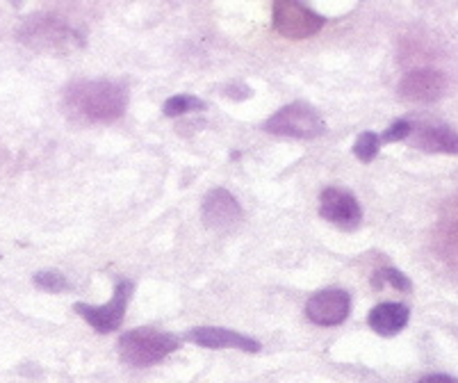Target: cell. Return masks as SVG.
Masks as SVG:
<instances>
[{"label": "cell", "mask_w": 458, "mask_h": 383, "mask_svg": "<svg viewBox=\"0 0 458 383\" xmlns=\"http://www.w3.org/2000/svg\"><path fill=\"white\" fill-rule=\"evenodd\" d=\"M411 132H413V126H411V123H408V122H394L393 126L388 128V131L383 132L381 140L383 141H402V140H406Z\"/></svg>", "instance_id": "18"}, {"label": "cell", "mask_w": 458, "mask_h": 383, "mask_svg": "<svg viewBox=\"0 0 458 383\" xmlns=\"http://www.w3.org/2000/svg\"><path fill=\"white\" fill-rule=\"evenodd\" d=\"M262 128L272 135L294 137V140H318L327 132V122H324L319 112L308 103H290L274 112Z\"/></svg>", "instance_id": "4"}, {"label": "cell", "mask_w": 458, "mask_h": 383, "mask_svg": "<svg viewBox=\"0 0 458 383\" xmlns=\"http://www.w3.org/2000/svg\"><path fill=\"white\" fill-rule=\"evenodd\" d=\"M378 151H381V137L377 135V132H360L356 140V144H353V153H356V157L360 162H372L374 157L378 156Z\"/></svg>", "instance_id": "15"}, {"label": "cell", "mask_w": 458, "mask_h": 383, "mask_svg": "<svg viewBox=\"0 0 458 383\" xmlns=\"http://www.w3.org/2000/svg\"><path fill=\"white\" fill-rule=\"evenodd\" d=\"M411 319V311L408 306L397 302L378 303L377 308H372V313L368 315V324L374 333L383 336V338H390V336H397L403 331V327Z\"/></svg>", "instance_id": "12"}, {"label": "cell", "mask_w": 458, "mask_h": 383, "mask_svg": "<svg viewBox=\"0 0 458 383\" xmlns=\"http://www.w3.org/2000/svg\"><path fill=\"white\" fill-rule=\"evenodd\" d=\"M135 285L131 281H119L114 285V294L103 306H89V303H76L73 311L98 333H112L123 324L128 303H131Z\"/></svg>", "instance_id": "6"}, {"label": "cell", "mask_w": 458, "mask_h": 383, "mask_svg": "<svg viewBox=\"0 0 458 383\" xmlns=\"http://www.w3.org/2000/svg\"><path fill=\"white\" fill-rule=\"evenodd\" d=\"M244 219V210L231 192L224 187L210 190L203 199V222L212 231H233Z\"/></svg>", "instance_id": "9"}, {"label": "cell", "mask_w": 458, "mask_h": 383, "mask_svg": "<svg viewBox=\"0 0 458 383\" xmlns=\"http://www.w3.org/2000/svg\"><path fill=\"white\" fill-rule=\"evenodd\" d=\"M274 30L290 41L310 39L324 28L327 19L297 0H276L272 7Z\"/></svg>", "instance_id": "5"}, {"label": "cell", "mask_w": 458, "mask_h": 383, "mask_svg": "<svg viewBox=\"0 0 458 383\" xmlns=\"http://www.w3.org/2000/svg\"><path fill=\"white\" fill-rule=\"evenodd\" d=\"M418 383H458V379L449 377V374H431V377L420 379Z\"/></svg>", "instance_id": "19"}, {"label": "cell", "mask_w": 458, "mask_h": 383, "mask_svg": "<svg viewBox=\"0 0 458 383\" xmlns=\"http://www.w3.org/2000/svg\"><path fill=\"white\" fill-rule=\"evenodd\" d=\"M187 340H191L199 347L206 349H240V352L258 353L260 352V343L244 333H237L233 328H222V327H199L191 328L187 333Z\"/></svg>", "instance_id": "11"}, {"label": "cell", "mask_w": 458, "mask_h": 383, "mask_svg": "<svg viewBox=\"0 0 458 383\" xmlns=\"http://www.w3.org/2000/svg\"><path fill=\"white\" fill-rule=\"evenodd\" d=\"M445 87H447V81H445L440 71L415 69L402 78V82H399V94L406 101L433 103L445 94Z\"/></svg>", "instance_id": "10"}, {"label": "cell", "mask_w": 458, "mask_h": 383, "mask_svg": "<svg viewBox=\"0 0 458 383\" xmlns=\"http://www.w3.org/2000/svg\"><path fill=\"white\" fill-rule=\"evenodd\" d=\"M64 107L81 122L110 123L126 115L128 91L114 81H78L66 87Z\"/></svg>", "instance_id": "1"}, {"label": "cell", "mask_w": 458, "mask_h": 383, "mask_svg": "<svg viewBox=\"0 0 458 383\" xmlns=\"http://www.w3.org/2000/svg\"><path fill=\"white\" fill-rule=\"evenodd\" d=\"M383 281L390 283L393 287H397L399 293H411V290H413V283H411V278L394 268H386V269H381V272H377V277H374V285L381 287Z\"/></svg>", "instance_id": "17"}, {"label": "cell", "mask_w": 458, "mask_h": 383, "mask_svg": "<svg viewBox=\"0 0 458 383\" xmlns=\"http://www.w3.org/2000/svg\"><path fill=\"white\" fill-rule=\"evenodd\" d=\"M201 110H206V101H201L199 96H191V94H176L172 96L165 106H162L165 116H182V115H190V112H201Z\"/></svg>", "instance_id": "14"}, {"label": "cell", "mask_w": 458, "mask_h": 383, "mask_svg": "<svg viewBox=\"0 0 458 383\" xmlns=\"http://www.w3.org/2000/svg\"><path fill=\"white\" fill-rule=\"evenodd\" d=\"M415 147L428 153H449L458 156V132L447 126H431L424 128L415 137Z\"/></svg>", "instance_id": "13"}, {"label": "cell", "mask_w": 458, "mask_h": 383, "mask_svg": "<svg viewBox=\"0 0 458 383\" xmlns=\"http://www.w3.org/2000/svg\"><path fill=\"white\" fill-rule=\"evenodd\" d=\"M178 347H181V340L176 336L148 327L132 328V331L123 333L122 340H119L122 358L135 368H151V365L165 361Z\"/></svg>", "instance_id": "3"}, {"label": "cell", "mask_w": 458, "mask_h": 383, "mask_svg": "<svg viewBox=\"0 0 458 383\" xmlns=\"http://www.w3.org/2000/svg\"><path fill=\"white\" fill-rule=\"evenodd\" d=\"M32 283H35L37 287H41L44 293H64V290H69L71 283L69 278L64 277L62 272H55V269H46V272H37L35 278H32Z\"/></svg>", "instance_id": "16"}, {"label": "cell", "mask_w": 458, "mask_h": 383, "mask_svg": "<svg viewBox=\"0 0 458 383\" xmlns=\"http://www.w3.org/2000/svg\"><path fill=\"white\" fill-rule=\"evenodd\" d=\"M319 215L328 224L353 231L363 222V208L358 203L352 192L340 190V187H327L319 197Z\"/></svg>", "instance_id": "8"}, {"label": "cell", "mask_w": 458, "mask_h": 383, "mask_svg": "<svg viewBox=\"0 0 458 383\" xmlns=\"http://www.w3.org/2000/svg\"><path fill=\"white\" fill-rule=\"evenodd\" d=\"M352 297L343 287H327L312 294L306 303V315L318 327H337L349 318Z\"/></svg>", "instance_id": "7"}, {"label": "cell", "mask_w": 458, "mask_h": 383, "mask_svg": "<svg viewBox=\"0 0 458 383\" xmlns=\"http://www.w3.org/2000/svg\"><path fill=\"white\" fill-rule=\"evenodd\" d=\"M16 37L37 53L69 55L85 46V30L55 12H37L21 21Z\"/></svg>", "instance_id": "2"}]
</instances>
